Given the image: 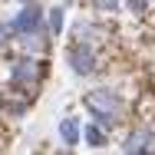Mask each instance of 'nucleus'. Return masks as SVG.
<instances>
[{"mask_svg": "<svg viewBox=\"0 0 155 155\" xmlns=\"http://www.w3.org/2000/svg\"><path fill=\"white\" fill-rule=\"evenodd\" d=\"M83 142L89 149H106L109 145V129H102L99 122H83Z\"/></svg>", "mask_w": 155, "mask_h": 155, "instance_id": "0eeeda50", "label": "nucleus"}, {"mask_svg": "<svg viewBox=\"0 0 155 155\" xmlns=\"http://www.w3.org/2000/svg\"><path fill=\"white\" fill-rule=\"evenodd\" d=\"M10 40H17V36H13V30H10V20H7V23H0V50H3Z\"/></svg>", "mask_w": 155, "mask_h": 155, "instance_id": "f8f14e48", "label": "nucleus"}, {"mask_svg": "<svg viewBox=\"0 0 155 155\" xmlns=\"http://www.w3.org/2000/svg\"><path fill=\"white\" fill-rule=\"evenodd\" d=\"M66 66L76 73V76H96L99 73V50L93 43H79L73 40L66 46Z\"/></svg>", "mask_w": 155, "mask_h": 155, "instance_id": "7ed1b4c3", "label": "nucleus"}, {"mask_svg": "<svg viewBox=\"0 0 155 155\" xmlns=\"http://www.w3.org/2000/svg\"><path fill=\"white\" fill-rule=\"evenodd\" d=\"M46 27L53 36H63V27H66V7H53L46 13Z\"/></svg>", "mask_w": 155, "mask_h": 155, "instance_id": "1a4fd4ad", "label": "nucleus"}, {"mask_svg": "<svg viewBox=\"0 0 155 155\" xmlns=\"http://www.w3.org/2000/svg\"><path fill=\"white\" fill-rule=\"evenodd\" d=\"M125 10L135 13V17H142V13L149 10V0H125Z\"/></svg>", "mask_w": 155, "mask_h": 155, "instance_id": "9b49d317", "label": "nucleus"}, {"mask_svg": "<svg viewBox=\"0 0 155 155\" xmlns=\"http://www.w3.org/2000/svg\"><path fill=\"white\" fill-rule=\"evenodd\" d=\"M102 33H99V27L96 23H89V20H79L76 27H73V40H79V43H96Z\"/></svg>", "mask_w": 155, "mask_h": 155, "instance_id": "6e6552de", "label": "nucleus"}, {"mask_svg": "<svg viewBox=\"0 0 155 155\" xmlns=\"http://www.w3.org/2000/svg\"><path fill=\"white\" fill-rule=\"evenodd\" d=\"M119 149H122V152H152L155 149V129H132V132H129V135H125L122 139V145H119Z\"/></svg>", "mask_w": 155, "mask_h": 155, "instance_id": "39448f33", "label": "nucleus"}, {"mask_svg": "<svg viewBox=\"0 0 155 155\" xmlns=\"http://www.w3.org/2000/svg\"><path fill=\"white\" fill-rule=\"evenodd\" d=\"M60 139L66 145V152H73L83 142V122H79V116H63L60 119Z\"/></svg>", "mask_w": 155, "mask_h": 155, "instance_id": "423d86ee", "label": "nucleus"}, {"mask_svg": "<svg viewBox=\"0 0 155 155\" xmlns=\"http://www.w3.org/2000/svg\"><path fill=\"white\" fill-rule=\"evenodd\" d=\"M83 109H86V116L99 122L102 129H116V125L122 122V112H125V102L122 96L116 93V89H109V86H99V89H89V93L83 96Z\"/></svg>", "mask_w": 155, "mask_h": 155, "instance_id": "f257e3e1", "label": "nucleus"}, {"mask_svg": "<svg viewBox=\"0 0 155 155\" xmlns=\"http://www.w3.org/2000/svg\"><path fill=\"white\" fill-rule=\"evenodd\" d=\"M152 152H155V149H152Z\"/></svg>", "mask_w": 155, "mask_h": 155, "instance_id": "4468645a", "label": "nucleus"}, {"mask_svg": "<svg viewBox=\"0 0 155 155\" xmlns=\"http://www.w3.org/2000/svg\"><path fill=\"white\" fill-rule=\"evenodd\" d=\"M93 3L96 13H102V17H109V13H119V7H122V0H89Z\"/></svg>", "mask_w": 155, "mask_h": 155, "instance_id": "9d476101", "label": "nucleus"}, {"mask_svg": "<svg viewBox=\"0 0 155 155\" xmlns=\"http://www.w3.org/2000/svg\"><path fill=\"white\" fill-rule=\"evenodd\" d=\"M43 23H46V17H43L40 3H36V0H27V3L17 10V17L10 20V30H13V36H20V33H30V30H36V27H43Z\"/></svg>", "mask_w": 155, "mask_h": 155, "instance_id": "20e7f679", "label": "nucleus"}, {"mask_svg": "<svg viewBox=\"0 0 155 155\" xmlns=\"http://www.w3.org/2000/svg\"><path fill=\"white\" fill-rule=\"evenodd\" d=\"M20 3H27V0H20Z\"/></svg>", "mask_w": 155, "mask_h": 155, "instance_id": "ddd939ff", "label": "nucleus"}, {"mask_svg": "<svg viewBox=\"0 0 155 155\" xmlns=\"http://www.w3.org/2000/svg\"><path fill=\"white\" fill-rule=\"evenodd\" d=\"M46 73H50V63L36 60L33 53H27V56H20L17 63H10V86H13V93L33 99V89L46 79Z\"/></svg>", "mask_w": 155, "mask_h": 155, "instance_id": "f03ea898", "label": "nucleus"}]
</instances>
